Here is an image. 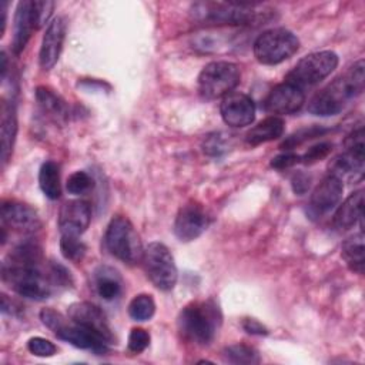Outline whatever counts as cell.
I'll list each match as a JSON object with an SVG mask.
<instances>
[{"mask_svg":"<svg viewBox=\"0 0 365 365\" xmlns=\"http://www.w3.org/2000/svg\"><path fill=\"white\" fill-rule=\"evenodd\" d=\"M93 187V178L86 171H74L66 182V188L70 194L78 195L87 192Z\"/></svg>","mask_w":365,"mask_h":365,"instance_id":"obj_32","label":"cell"},{"mask_svg":"<svg viewBox=\"0 0 365 365\" xmlns=\"http://www.w3.org/2000/svg\"><path fill=\"white\" fill-rule=\"evenodd\" d=\"M309 177L304 173H297L292 180H291V185H292V190L295 194H304L308 188H309Z\"/></svg>","mask_w":365,"mask_h":365,"instance_id":"obj_40","label":"cell"},{"mask_svg":"<svg viewBox=\"0 0 365 365\" xmlns=\"http://www.w3.org/2000/svg\"><path fill=\"white\" fill-rule=\"evenodd\" d=\"M64 37H66V21L63 17H54L48 23L41 40L40 53H38V61L41 68L50 70L56 66L63 48Z\"/></svg>","mask_w":365,"mask_h":365,"instance_id":"obj_19","label":"cell"},{"mask_svg":"<svg viewBox=\"0 0 365 365\" xmlns=\"http://www.w3.org/2000/svg\"><path fill=\"white\" fill-rule=\"evenodd\" d=\"M285 123L278 115H269L254 125L245 135V143L251 147L272 141L284 134Z\"/></svg>","mask_w":365,"mask_h":365,"instance_id":"obj_24","label":"cell"},{"mask_svg":"<svg viewBox=\"0 0 365 365\" xmlns=\"http://www.w3.org/2000/svg\"><path fill=\"white\" fill-rule=\"evenodd\" d=\"M332 150V144L328 143V141H322V143H318L312 147H309L307 150V153H304L302 155H299V163L302 164H315L318 161H321L322 158L328 157V154L331 153Z\"/></svg>","mask_w":365,"mask_h":365,"instance_id":"obj_33","label":"cell"},{"mask_svg":"<svg viewBox=\"0 0 365 365\" xmlns=\"http://www.w3.org/2000/svg\"><path fill=\"white\" fill-rule=\"evenodd\" d=\"M6 73H7V57L4 54V51L1 53V78L4 80L6 77Z\"/></svg>","mask_w":365,"mask_h":365,"instance_id":"obj_42","label":"cell"},{"mask_svg":"<svg viewBox=\"0 0 365 365\" xmlns=\"http://www.w3.org/2000/svg\"><path fill=\"white\" fill-rule=\"evenodd\" d=\"M67 314H68V319H71L74 324L94 332L101 339H104L108 345L114 344L115 338H114L113 329L107 321L106 314L97 305L87 301L74 302L68 307Z\"/></svg>","mask_w":365,"mask_h":365,"instance_id":"obj_12","label":"cell"},{"mask_svg":"<svg viewBox=\"0 0 365 365\" xmlns=\"http://www.w3.org/2000/svg\"><path fill=\"white\" fill-rule=\"evenodd\" d=\"M3 281L20 297L41 301L51 295L56 285L50 268L43 267L41 248L26 241L19 244L1 264Z\"/></svg>","mask_w":365,"mask_h":365,"instance_id":"obj_1","label":"cell"},{"mask_svg":"<svg viewBox=\"0 0 365 365\" xmlns=\"http://www.w3.org/2000/svg\"><path fill=\"white\" fill-rule=\"evenodd\" d=\"M304 103H305L304 90L297 87L295 84L284 81L281 84H277L269 91L264 106L268 113H272L277 115H287V114H294L299 111Z\"/></svg>","mask_w":365,"mask_h":365,"instance_id":"obj_16","label":"cell"},{"mask_svg":"<svg viewBox=\"0 0 365 365\" xmlns=\"http://www.w3.org/2000/svg\"><path fill=\"white\" fill-rule=\"evenodd\" d=\"M155 312V302L150 294H138L128 304V315L134 321H148Z\"/></svg>","mask_w":365,"mask_h":365,"instance_id":"obj_29","label":"cell"},{"mask_svg":"<svg viewBox=\"0 0 365 365\" xmlns=\"http://www.w3.org/2000/svg\"><path fill=\"white\" fill-rule=\"evenodd\" d=\"M33 30H37L34 0H21L17 3L13 23L11 48L14 54H20L24 50Z\"/></svg>","mask_w":365,"mask_h":365,"instance_id":"obj_20","label":"cell"},{"mask_svg":"<svg viewBox=\"0 0 365 365\" xmlns=\"http://www.w3.org/2000/svg\"><path fill=\"white\" fill-rule=\"evenodd\" d=\"M328 130L327 128H322L319 125H311V127H305V128H301L298 131H295L294 134H291L289 137H287V140L282 141L281 144V148L282 150H287V151H291L292 148L301 145L302 143L311 140V138H315V137H319L322 134H325Z\"/></svg>","mask_w":365,"mask_h":365,"instance_id":"obj_31","label":"cell"},{"mask_svg":"<svg viewBox=\"0 0 365 365\" xmlns=\"http://www.w3.org/2000/svg\"><path fill=\"white\" fill-rule=\"evenodd\" d=\"M96 291L106 301H113L120 297L123 284L118 272L110 267H100L94 274Z\"/></svg>","mask_w":365,"mask_h":365,"instance_id":"obj_25","label":"cell"},{"mask_svg":"<svg viewBox=\"0 0 365 365\" xmlns=\"http://www.w3.org/2000/svg\"><path fill=\"white\" fill-rule=\"evenodd\" d=\"M91 208L84 200H71L63 204L58 212V228L61 235L80 237L90 225Z\"/></svg>","mask_w":365,"mask_h":365,"instance_id":"obj_18","label":"cell"},{"mask_svg":"<svg viewBox=\"0 0 365 365\" xmlns=\"http://www.w3.org/2000/svg\"><path fill=\"white\" fill-rule=\"evenodd\" d=\"M40 319L58 339L70 342L77 348L88 349L96 354H104L108 349V344L98 335L74 324L71 319L67 322V318L51 308L41 309Z\"/></svg>","mask_w":365,"mask_h":365,"instance_id":"obj_5","label":"cell"},{"mask_svg":"<svg viewBox=\"0 0 365 365\" xmlns=\"http://www.w3.org/2000/svg\"><path fill=\"white\" fill-rule=\"evenodd\" d=\"M104 244L108 252L121 262L128 265L141 262L144 248L128 218L117 215L110 221L104 234Z\"/></svg>","mask_w":365,"mask_h":365,"instance_id":"obj_4","label":"cell"},{"mask_svg":"<svg viewBox=\"0 0 365 365\" xmlns=\"http://www.w3.org/2000/svg\"><path fill=\"white\" fill-rule=\"evenodd\" d=\"M150 345V334L144 328H133L128 335V351L134 354L143 352Z\"/></svg>","mask_w":365,"mask_h":365,"instance_id":"obj_35","label":"cell"},{"mask_svg":"<svg viewBox=\"0 0 365 365\" xmlns=\"http://www.w3.org/2000/svg\"><path fill=\"white\" fill-rule=\"evenodd\" d=\"M202 150L205 154L208 155H220L227 150V144H225V138L221 133H214L207 135V138L204 140L202 144Z\"/></svg>","mask_w":365,"mask_h":365,"instance_id":"obj_36","label":"cell"},{"mask_svg":"<svg viewBox=\"0 0 365 365\" xmlns=\"http://www.w3.org/2000/svg\"><path fill=\"white\" fill-rule=\"evenodd\" d=\"M241 327L244 328L245 332L251 335H267L268 329L265 325H262L258 319L255 318H244L241 322Z\"/></svg>","mask_w":365,"mask_h":365,"instance_id":"obj_39","label":"cell"},{"mask_svg":"<svg viewBox=\"0 0 365 365\" xmlns=\"http://www.w3.org/2000/svg\"><path fill=\"white\" fill-rule=\"evenodd\" d=\"M141 264L153 285L161 291H171L178 278V271L170 250L158 241L150 242L143 252Z\"/></svg>","mask_w":365,"mask_h":365,"instance_id":"obj_8","label":"cell"},{"mask_svg":"<svg viewBox=\"0 0 365 365\" xmlns=\"http://www.w3.org/2000/svg\"><path fill=\"white\" fill-rule=\"evenodd\" d=\"M207 210L195 201L184 204L174 220V232L180 241L188 242L198 238L210 225Z\"/></svg>","mask_w":365,"mask_h":365,"instance_id":"obj_13","label":"cell"},{"mask_svg":"<svg viewBox=\"0 0 365 365\" xmlns=\"http://www.w3.org/2000/svg\"><path fill=\"white\" fill-rule=\"evenodd\" d=\"M0 13H1V20H0V24H1V31H0V36H3L4 30H6V17H7V1H1L0 3Z\"/></svg>","mask_w":365,"mask_h":365,"instance_id":"obj_41","label":"cell"},{"mask_svg":"<svg viewBox=\"0 0 365 365\" xmlns=\"http://www.w3.org/2000/svg\"><path fill=\"white\" fill-rule=\"evenodd\" d=\"M27 349L33 355L41 356V358L53 356L56 354V351H57L56 345L51 341H48V339L43 338V336H33V338H30L29 342H27Z\"/></svg>","mask_w":365,"mask_h":365,"instance_id":"obj_34","label":"cell"},{"mask_svg":"<svg viewBox=\"0 0 365 365\" xmlns=\"http://www.w3.org/2000/svg\"><path fill=\"white\" fill-rule=\"evenodd\" d=\"M344 184L342 180L334 174H327L314 188L309 198V214L321 217L336 208L342 200Z\"/></svg>","mask_w":365,"mask_h":365,"instance_id":"obj_14","label":"cell"},{"mask_svg":"<svg viewBox=\"0 0 365 365\" xmlns=\"http://www.w3.org/2000/svg\"><path fill=\"white\" fill-rule=\"evenodd\" d=\"M222 355L225 361L231 364H259L261 358L258 351L254 346L245 345V344H234L224 348Z\"/></svg>","mask_w":365,"mask_h":365,"instance_id":"obj_28","label":"cell"},{"mask_svg":"<svg viewBox=\"0 0 365 365\" xmlns=\"http://www.w3.org/2000/svg\"><path fill=\"white\" fill-rule=\"evenodd\" d=\"M299 163V155L291 151H285L277 157H274L271 160V167L275 170H285V168H291L295 164Z\"/></svg>","mask_w":365,"mask_h":365,"instance_id":"obj_38","label":"cell"},{"mask_svg":"<svg viewBox=\"0 0 365 365\" xmlns=\"http://www.w3.org/2000/svg\"><path fill=\"white\" fill-rule=\"evenodd\" d=\"M38 185L43 194L50 200H57L61 195L60 168L54 161H46L38 171Z\"/></svg>","mask_w":365,"mask_h":365,"instance_id":"obj_27","label":"cell"},{"mask_svg":"<svg viewBox=\"0 0 365 365\" xmlns=\"http://www.w3.org/2000/svg\"><path fill=\"white\" fill-rule=\"evenodd\" d=\"M36 101L48 117L64 121L70 117V107L66 103V100L57 94L53 88L46 86H38L36 88Z\"/></svg>","mask_w":365,"mask_h":365,"instance_id":"obj_23","label":"cell"},{"mask_svg":"<svg viewBox=\"0 0 365 365\" xmlns=\"http://www.w3.org/2000/svg\"><path fill=\"white\" fill-rule=\"evenodd\" d=\"M1 222L3 227L23 234H33L41 227L37 211L29 204L14 200L1 202Z\"/></svg>","mask_w":365,"mask_h":365,"instance_id":"obj_17","label":"cell"},{"mask_svg":"<svg viewBox=\"0 0 365 365\" xmlns=\"http://www.w3.org/2000/svg\"><path fill=\"white\" fill-rule=\"evenodd\" d=\"M364 211V190H356L349 194L342 204H338L334 214V227L338 231L351 230L362 220Z\"/></svg>","mask_w":365,"mask_h":365,"instance_id":"obj_21","label":"cell"},{"mask_svg":"<svg viewBox=\"0 0 365 365\" xmlns=\"http://www.w3.org/2000/svg\"><path fill=\"white\" fill-rule=\"evenodd\" d=\"M364 83L365 63L364 60H358L309 100L308 111L321 117L339 114L351 101L364 93Z\"/></svg>","mask_w":365,"mask_h":365,"instance_id":"obj_2","label":"cell"},{"mask_svg":"<svg viewBox=\"0 0 365 365\" xmlns=\"http://www.w3.org/2000/svg\"><path fill=\"white\" fill-rule=\"evenodd\" d=\"M60 251L66 259L80 262L86 255L87 247L77 235H61Z\"/></svg>","mask_w":365,"mask_h":365,"instance_id":"obj_30","label":"cell"},{"mask_svg":"<svg viewBox=\"0 0 365 365\" xmlns=\"http://www.w3.org/2000/svg\"><path fill=\"white\" fill-rule=\"evenodd\" d=\"M54 9V3L48 0H34V11L37 20V29L46 24Z\"/></svg>","mask_w":365,"mask_h":365,"instance_id":"obj_37","label":"cell"},{"mask_svg":"<svg viewBox=\"0 0 365 365\" xmlns=\"http://www.w3.org/2000/svg\"><path fill=\"white\" fill-rule=\"evenodd\" d=\"M257 1H200L192 6L191 14L195 20L212 24H251L257 14Z\"/></svg>","mask_w":365,"mask_h":365,"instance_id":"obj_6","label":"cell"},{"mask_svg":"<svg viewBox=\"0 0 365 365\" xmlns=\"http://www.w3.org/2000/svg\"><path fill=\"white\" fill-rule=\"evenodd\" d=\"M298 37L284 27L265 30L254 41V56L265 66H275L288 60L298 51Z\"/></svg>","mask_w":365,"mask_h":365,"instance_id":"obj_7","label":"cell"},{"mask_svg":"<svg viewBox=\"0 0 365 365\" xmlns=\"http://www.w3.org/2000/svg\"><path fill=\"white\" fill-rule=\"evenodd\" d=\"M345 150L334 158L329 165L331 174L336 177L342 175H358L361 177L364 173L365 163V140H364V128L359 127L354 130L344 141ZM342 180V178H341Z\"/></svg>","mask_w":365,"mask_h":365,"instance_id":"obj_11","label":"cell"},{"mask_svg":"<svg viewBox=\"0 0 365 365\" xmlns=\"http://www.w3.org/2000/svg\"><path fill=\"white\" fill-rule=\"evenodd\" d=\"M342 258L345 259L346 265L351 271L356 274L364 272V264H365V247H364V232L362 230L351 237H348L342 242L341 248Z\"/></svg>","mask_w":365,"mask_h":365,"instance_id":"obj_26","label":"cell"},{"mask_svg":"<svg viewBox=\"0 0 365 365\" xmlns=\"http://www.w3.org/2000/svg\"><path fill=\"white\" fill-rule=\"evenodd\" d=\"M241 80V71L231 61H211L198 76V91L207 100H215L231 93Z\"/></svg>","mask_w":365,"mask_h":365,"instance_id":"obj_9","label":"cell"},{"mask_svg":"<svg viewBox=\"0 0 365 365\" xmlns=\"http://www.w3.org/2000/svg\"><path fill=\"white\" fill-rule=\"evenodd\" d=\"M338 66V56L331 50L311 53L302 57L287 74L285 81L299 88L312 87L328 77Z\"/></svg>","mask_w":365,"mask_h":365,"instance_id":"obj_10","label":"cell"},{"mask_svg":"<svg viewBox=\"0 0 365 365\" xmlns=\"http://www.w3.org/2000/svg\"><path fill=\"white\" fill-rule=\"evenodd\" d=\"M220 113L227 125L245 127L255 118V104L250 96L241 91H231L222 97Z\"/></svg>","mask_w":365,"mask_h":365,"instance_id":"obj_15","label":"cell"},{"mask_svg":"<svg viewBox=\"0 0 365 365\" xmlns=\"http://www.w3.org/2000/svg\"><path fill=\"white\" fill-rule=\"evenodd\" d=\"M221 311L214 299L195 301L185 305L178 315L181 335L197 345H208L215 338L221 325Z\"/></svg>","mask_w":365,"mask_h":365,"instance_id":"obj_3","label":"cell"},{"mask_svg":"<svg viewBox=\"0 0 365 365\" xmlns=\"http://www.w3.org/2000/svg\"><path fill=\"white\" fill-rule=\"evenodd\" d=\"M17 134V117L13 101L3 103L1 121H0V140H1V163L6 164L13 153V145Z\"/></svg>","mask_w":365,"mask_h":365,"instance_id":"obj_22","label":"cell"}]
</instances>
